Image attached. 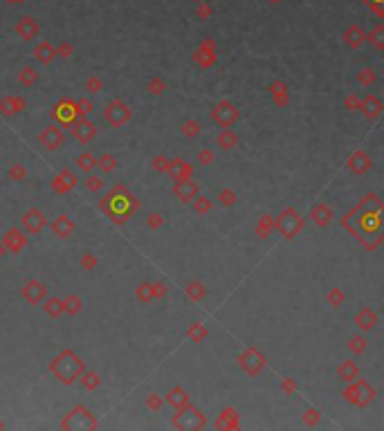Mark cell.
I'll list each match as a JSON object with an SVG mask.
<instances>
[{"mask_svg":"<svg viewBox=\"0 0 384 431\" xmlns=\"http://www.w3.org/2000/svg\"><path fill=\"white\" fill-rule=\"evenodd\" d=\"M99 207H101V211H106V216L110 218L112 222L122 225V222H126L128 218L139 209V203L128 193V189L124 187V184H117V187H112L110 193L101 200Z\"/></svg>","mask_w":384,"mask_h":431,"instance_id":"cell-1","label":"cell"},{"mask_svg":"<svg viewBox=\"0 0 384 431\" xmlns=\"http://www.w3.org/2000/svg\"><path fill=\"white\" fill-rule=\"evenodd\" d=\"M85 370V364H83V359H81L74 351H61L56 357L50 362V373L56 378L61 384H74L79 378H81V373Z\"/></svg>","mask_w":384,"mask_h":431,"instance_id":"cell-2","label":"cell"},{"mask_svg":"<svg viewBox=\"0 0 384 431\" xmlns=\"http://www.w3.org/2000/svg\"><path fill=\"white\" fill-rule=\"evenodd\" d=\"M61 429L70 431H85V429H97V420L83 405H77L72 411L66 413V418L61 420Z\"/></svg>","mask_w":384,"mask_h":431,"instance_id":"cell-3","label":"cell"},{"mask_svg":"<svg viewBox=\"0 0 384 431\" xmlns=\"http://www.w3.org/2000/svg\"><path fill=\"white\" fill-rule=\"evenodd\" d=\"M101 117H104V122H106V124H110L112 128H122L124 124L131 122L133 110H131V108H128L124 101H120V99H112V101L104 108Z\"/></svg>","mask_w":384,"mask_h":431,"instance_id":"cell-4","label":"cell"},{"mask_svg":"<svg viewBox=\"0 0 384 431\" xmlns=\"http://www.w3.org/2000/svg\"><path fill=\"white\" fill-rule=\"evenodd\" d=\"M50 117L58 124V126H72V124L79 119L77 101H74V99H58V101L52 106Z\"/></svg>","mask_w":384,"mask_h":431,"instance_id":"cell-5","label":"cell"},{"mask_svg":"<svg viewBox=\"0 0 384 431\" xmlns=\"http://www.w3.org/2000/svg\"><path fill=\"white\" fill-rule=\"evenodd\" d=\"M45 225H47V218L39 207L27 209L23 214V218H20V227H23L25 234H29V236H39L43 229H45Z\"/></svg>","mask_w":384,"mask_h":431,"instance_id":"cell-6","label":"cell"},{"mask_svg":"<svg viewBox=\"0 0 384 431\" xmlns=\"http://www.w3.org/2000/svg\"><path fill=\"white\" fill-rule=\"evenodd\" d=\"M20 294H23V299H25V301L29 303V305H41V303L47 299L50 290H47V285H45L43 281H39V279H29L23 288H20Z\"/></svg>","mask_w":384,"mask_h":431,"instance_id":"cell-7","label":"cell"},{"mask_svg":"<svg viewBox=\"0 0 384 431\" xmlns=\"http://www.w3.org/2000/svg\"><path fill=\"white\" fill-rule=\"evenodd\" d=\"M3 243L9 254H20L29 243V234H25L23 227H9L3 236Z\"/></svg>","mask_w":384,"mask_h":431,"instance_id":"cell-8","label":"cell"},{"mask_svg":"<svg viewBox=\"0 0 384 431\" xmlns=\"http://www.w3.org/2000/svg\"><path fill=\"white\" fill-rule=\"evenodd\" d=\"M39 141H41V146H45L47 151H58L63 144H66V135H63L61 126L54 122V124H50V126H45L41 130Z\"/></svg>","mask_w":384,"mask_h":431,"instance_id":"cell-9","label":"cell"},{"mask_svg":"<svg viewBox=\"0 0 384 431\" xmlns=\"http://www.w3.org/2000/svg\"><path fill=\"white\" fill-rule=\"evenodd\" d=\"M70 128H72V137L81 141V144H88V141L97 137V124L88 117H79Z\"/></svg>","mask_w":384,"mask_h":431,"instance_id":"cell-10","label":"cell"},{"mask_svg":"<svg viewBox=\"0 0 384 431\" xmlns=\"http://www.w3.org/2000/svg\"><path fill=\"white\" fill-rule=\"evenodd\" d=\"M14 32L20 41H34V38H39V34H41V25H39V20L32 18V16H23V18L14 25Z\"/></svg>","mask_w":384,"mask_h":431,"instance_id":"cell-11","label":"cell"},{"mask_svg":"<svg viewBox=\"0 0 384 431\" xmlns=\"http://www.w3.org/2000/svg\"><path fill=\"white\" fill-rule=\"evenodd\" d=\"M27 110V99L20 95H5L0 97V114L3 117H14V114Z\"/></svg>","mask_w":384,"mask_h":431,"instance_id":"cell-12","label":"cell"},{"mask_svg":"<svg viewBox=\"0 0 384 431\" xmlns=\"http://www.w3.org/2000/svg\"><path fill=\"white\" fill-rule=\"evenodd\" d=\"M173 424H175V427H182V429H193V427H202L204 420L196 409H187V411L180 409V413L173 418Z\"/></svg>","mask_w":384,"mask_h":431,"instance_id":"cell-13","label":"cell"},{"mask_svg":"<svg viewBox=\"0 0 384 431\" xmlns=\"http://www.w3.org/2000/svg\"><path fill=\"white\" fill-rule=\"evenodd\" d=\"M52 232L56 238H70L74 232H77V222H74L70 216L61 214L52 220Z\"/></svg>","mask_w":384,"mask_h":431,"instance_id":"cell-14","label":"cell"},{"mask_svg":"<svg viewBox=\"0 0 384 431\" xmlns=\"http://www.w3.org/2000/svg\"><path fill=\"white\" fill-rule=\"evenodd\" d=\"M32 56L36 59V63H39V65H50L54 59H58V56H56V47H54L50 41L36 43V47H34V52H32Z\"/></svg>","mask_w":384,"mask_h":431,"instance_id":"cell-15","label":"cell"},{"mask_svg":"<svg viewBox=\"0 0 384 431\" xmlns=\"http://www.w3.org/2000/svg\"><path fill=\"white\" fill-rule=\"evenodd\" d=\"M173 193H175L178 200H182V203H191V200L198 195V184L191 182L189 178H187V180H175Z\"/></svg>","mask_w":384,"mask_h":431,"instance_id":"cell-16","label":"cell"},{"mask_svg":"<svg viewBox=\"0 0 384 431\" xmlns=\"http://www.w3.org/2000/svg\"><path fill=\"white\" fill-rule=\"evenodd\" d=\"M212 114H214V119L220 124V126H229V124L236 119V110H234V106H231V103H227V101L218 103V106L214 108V112H212Z\"/></svg>","mask_w":384,"mask_h":431,"instance_id":"cell-17","label":"cell"},{"mask_svg":"<svg viewBox=\"0 0 384 431\" xmlns=\"http://www.w3.org/2000/svg\"><path fill=\"white\" fill-rule=\"evenodd\" d=\"M41 305H43V310H45L47 317H52V319H58V317H63V314H66L63 299H58V297H50V294H47V299Z\"/></svg>","mask_w":384,"mask_h":431,"instance_id":"cell-18","label":"cell"},{"mask_svg":"<svg viewBox=\"0 0 384 431\" xmlns=\"http://www.w3.org/2000/svg\"><path fill=\"white\" fill-rule=\"evenodd\" d=\"M18 83L23 85V88H34L36 81H39V72H36L34 65H25V68L18 70Z\"/></svg>","mask_w":384,"mask_h":431,"instance_id":"cell-19","label":"cell"},{"mask_svg":"<svg viewBox=\"0 0 384 431\" xmlns=\"http://www.w3.org/2000/svg\"><path fill=\"white\" fill-rule=\"evenodd\" d=\"M117 157L112 155V153H104V155H99L97 157V168H99V173L101 176H108V173H112L117 168Z\"/></svg>","mask_w":384,"mask_h":431,"instance_id":"cell-20","label":"cell"},{"mask_svg":"<svg viewBox=\"0 0 384 431\" xmlns=\"http://www.w3.org/2000/svg\"><path fill=\"white\" fill-rule=\"evenodd\" d=\"M81 386H83L85 391H97L101 386V375L97 373V370H88L85 368L83 373H81Z\"/></svg>","mask_w":384,"mask_h":431,"instance_id":"cell-21","label":"cell"},{"mask_svg":"<svg viewBox=\"0 0 384 431\" xmlns=\"http://www.w3.org/2000/svg\"><path fill=\"white\" fill-rule=\"evenodd\" d=\"M166 400H169V405L173 409H178V411H180V409H187V405H189V395L185 393V389H180V386H178V389H171L169 395H166Z\"/></svg>","mask_w":384,"mask_h":431,"instance_id":"cell-22","label":"cell"},{"mask_svg":"<svg viewBox=\"0 0 384 431\" xmlns=\"http://www.w3.org/2000/svg\"><path fill=\"white\" fill-rule=\"evenodd\" d=\"M191 171H193V168L189 166L185 160H173V162H169V173L175 180H187L189 176H191Z\"/></svg>","mask_w":384,"mask_h":431,"instance_id":"cell-23","label":"cell"},{"mask_svg":"<svg viewBox=\"0 0 384 431\" xmlns=\"http://www.w3.org/2000/svg\"><path fill=\"white\" fill-rule=\"evenodd\" d=\"M63 308H66V314H70V317H77V314L83 310V301H81V297L79 294H68L66 299H63Z\"/></svg>","mask_w":384,"mask_h":431,"instance_id":"cell-24","label":"cell"},{"mask_svg":"<svg viewBox=\"0 0 384 431\" xmlns=\"http://www.w3.org/2000/svg\"><path fill=\"white\" fill-rule=\"evenodd\" d=\"M83 187H85V191H90V193H99V191L106 187V182H104V176H95V173H85Z\"/></svg>","mask_w":384,"mask_h":431,"instance_id":"cell-25","label":"cell"},{"mask_svg":"<svg viewBox=\"0 0 384 431\" xmlns=\"http://www.w3.org/2000/svg\"><path fill=\"white\" fill-rule=\"evenodd\" d=\"M77 168H79V171H83V173H90L93 168H97V157L90 151L81 153V155L77 157Z\"/></svg>","mask_w":384,"mask_h":431,"instance_id":"cell-26","label":"cell"},{"mask_svg":"<svg viewBox=\"0 0 384 431\" xmlns=\"http://www.w3.org/2000/svg\"><path fill=\"white\" fill-rule=\"evenodd\" d=\"M7 176H9V180H12V182H25V178H27V168H25V164L16 162V164L9 166Z\"/></svg>","mask_w":384,"mask_h":431,"instance_id":"cell-27","label":"cell"},{"mask_svg":"<svg viewBox=\"0 0 384 431\" xmlns=\"http://www.w3.org/2000/svg\"><path fill=\"white\" fill-rule=\"evenodd\" d=\"M85 92L88 95H97V92H101L104 90V81H101V76H97V74H93V76H88L85 79Z\"/></svg>","mask_w":384,"mask_h":431,"instance_id":"cell-28","label":"cell"},{"mask_svg":"<svg viewBox=\"0 0 384 431\" xmlns=\"http://www.w3.org/2000/svg\"><path fill=\"white\" fill-rule=\"evenodd\" d=\"M77 101V110H79V117H88L90 112L95 110V103L88 99V97H79V99H74Z\"/></svg>","mask_w":384,"mask_h":431,"instance_id":"cell-29","label":"cell"},{"mask_svg":"<svg viewBox=\"0 0 384 431\" xmlns=\"http://www.w3.org/2000/svg\"><path fill=\"white\" fill-rule=\"evenodd\" d=\"M97 265H99V261H97V256L93 252H85L83 256H81V270H85V272H95L97 270Z\"/></svg>","mask_w":384,"mask_h":431,"instance_id":"cell-30","label":"cell"},{"mask_svg":"<svg viewBox=\"0 0 384 431\" xmlns=\"http://www.w3.org/2000/svg\"><path fill=\"white\" fill-rule=\"evenodd\" d=\"M164 81L160 79V76H153V79L149 81V83H146V90L151 92V95H162V92H164Z\"/></svg>","mask_w":384,"mask_h":431,"instance_id":"cell-31","label":"cell"},{"mask_svg":"<svg viewBox=\"0 0 384 431\" xmlns=\"http://www.w3.org/2000/svg\"><path fill=\"white\" fill-rule=\"evenodd\" d=\"M137 299L139 301H153V285L151 283H142V285L137 288Z\"/></svg>","mask_w":384,"mask_h":431,"instance_id":"cell-32","label":"cell"},{"mask_svg":"<svg viewBox=\"0 0 384 431\" xmlns=\"http://www.w3.org/2000/svg\"><path fill=\"white\" fill-rule=\"evenodd\" d=\"M218 144L223 146V149H231V146L236 144V135L229 133V130H223V133L218 135Z\"/></svg>","mask_w":384,"mask_h":431,"instance_id":"cell-33","label":"cell"},{"mask_svg":"<svg viewBox=\"0 0 384 431\" xmlns=\"http://www.w3.org/2000/svg\"><path fill=\"white\" fill-rule=\"evenodd\" d=\"M358 324H362V328H373V324H375V314H373L371 310H362V314L358 317Z\"/></svg>","mask_w":384,"mask_h":431,"instance_id":"cell-34","label":"cell"},{"mask_svg":"<svg viewBox=\"0 0 384 431\" xmlns=\"http://www.w3.org/2000/svg\"><path fill=\"white\" fill-rule=\"evenodd\" d=\"M72 52H74V47L70 45L68 41H63V43H58V45H56V56L58 59H70V56H72Z\"/></svg>","mask_w":384,"mask_h":431,"instance_id":"cell-35","label":"cell"},{"mask_svg":"<svg viewBox=\"0 0 384 431\" xmlns=\"http://www.w3.org/2000/svg\"><path fill=\"white\" fill-rule=\"evenodd\" d=\"M70 189H72V187H70V184L61 176H56V178L52 180V191H56V193H68Z\"/></svg>","mask_w":384,"mask_h":431,"instance_id":"cell-36","label":"cell"},{"mask_svg":"<svg viewBox=\"0 0 384 431\" xmlns=\"http://www.w3.org/2000/svg\"><path fill=\"white\" fill-rule=\"evenodd\" d=\"M198 133H200L198 122H185V124H182V135H187V137H196Z\"/></svg>","mask_w":384,"mask_h":431,"instance_id":"cell-37","label":"cell"},{"mask_svg":"<svg viewBox=\"0 0 384 431\" xmlns=\"http://www.w3.org/2000/svg\"><path fill=\"white\" fill-rule=\"evenodd\" d=\"M58 176H61L63 180H66V182L70 184V187H77V182H79V178H77V173L74 171H70V168H61V171H58Z\"/></svg>","mask_w":384,"mask_h":431,"instance_id":"cell-38","label":"cell"},{"mask_svg":"<svg viewBox=\"0 0 384 431\" xmlns=\"http://www.w3.org/2000/svg\"><path fill=\"white\" fill-rule=\"evenodd\" d=\"M153 168L155 171H169V160H166L164 155L153 157Z\"/></svg>","mask_w":384,"mask_h":431,"instance_id":"cell-39","label":"cell"},{"mask_svg":"<svg viewBox=\"0 0 384 431\" xmlns=\"http://www.w3.org/2000/svg\"><path fill=\"white\" fill-rule=\"evenodd\" d=\"M187 294H189V297H191V299H200V297H202V294H204V290H202V288L198 285V283H191V285L187 288Z\"/></svg>","mask_w":384,"mask_h":431,"instance_id":"cell-40","label":"cell"},{"mask_svg":"<svg viewBox=\"0 0 384 431\" xmlns=\"http://www.w3.org/2000/svg\"><path fill=\"white\" fill-rule=\"evenodd\" d=\"M204 335H207V330L200 328V324H193V328L189 330V337H191V339H196V341H198V339H202Z\"/></svg>","mask_w":384,"mask_h":431,"instance_id":"cell-41","label":"cell"},{"mask_svg":"<svg viewBox=\"0 0 384 431\" xmlns=\"http://www.w3.org/2000/svg\"><path fill=\"white\" fill-rule=\"evenodd\" d=\"M146 405H149L151 411H158V409H162V400L158 395H149L146 397Z\"/></svg>","mask_w":384,"mask_h":431,"instance_id":"cell-42","label":"cell"},{"mask_svg":"<svg viewBox=\"0 0 384 431\" xmlns=\"http://www.w3.org/2000/svg\"><path fill=\"white\" fill-rule=\"evenodd\" d=\"M146 222H149V227H151V229H158V227L162 225V218H160L158 214H151V216H149V220H146Z\"/></svg>","mask_w":384,"mask_h":431,"instance_id":"cell-43","label":"cell"},{"mask_svg":"<svg viewBox=\"0 0 384 431\" xmlns=\"http://www.w3.org/2000/svg\"><path fill=\"white\" fill-rule=\"evenodd\" d=\"M196 211H198V214H204V211H209L207 198H200V203H196Z\"/></svg>","mask_w":384,"mask_h":431,"instance_id":"cell-44","label":"cell"},{"mask_svg":"<svg viewBox=\"0 0 384 431\" xmlns=\"http://www.w3.org/2000/svg\"><path fill=\"white\" fill-rule=\"evenodd\" d=\"M158 297H164V285L162 283H153V299Z\"/></svg>","mask_w":384,"mask_h":431,"instance_id":"cell-45","label":"cell"},{"mask_svg":"<svg viewBox=\"0 0 384 431\" xmlns=\"http://www.w3.org/2000/svg\"><path fill=\"white\" fill-rule=\"evenodd\" d=\"M198 160H200V162H202V164H204V162H212V153H209V151H200V155H198Z\"/></svg>","mask_w":384,"mask_h":431,"instance_id":"cell-46","label":"cell"},{"mask_svg":"<svg viewBox=\"0 0 384 431\" xmlns=\"http://www.w3.org/2000/svg\"><path fill=\"white\" fill-rule=\"evenodd\" d=\"M5 254H9L7 252V247H5V243H3V238H0V261L5 258Z\"/></svg>","mask_w":384,"mask_h":431,"instance_id":"cell-47","label":"cell"},{"mask_svg":"<svg viewBox=\"0 0 384 431\" xmlns=\"http://www.w3.org/2000/svg\"><path fill=\"white\" fill-rule=\"evenodd\" d=\"M7 5H20V3H27V0H5Z\"/></svg>","mask_w":384,"mask_h":431,"instance_id":"cell-48","label":"cell"},{"mask_svg":"<svg viewBox=\"0 0 384 431\" xmlns=\"http://www.w3.org/2000/svg\"><path fill=\"white\" fill-rule=\"evenodd\" d=\"M0 429H5V422H3V420H0Z\"/></svg>","mask_w":384,"mask_h":431,"instance_id":"cell-49","label":"cell"}]
</instances>
